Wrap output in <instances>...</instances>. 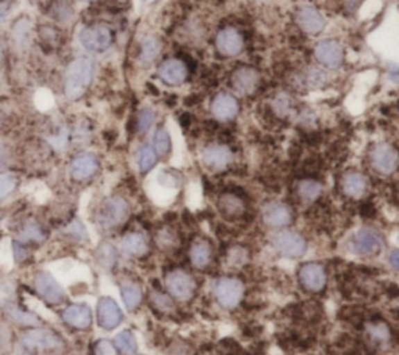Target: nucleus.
I'll return each instance as SVG.
<instances>
[{"instance_id": "nucleus-1", "label": "nucleus", "mask_w": 399, "mask_h": 355, "mask_svg": "<svg viewBox=\"0 0 399 355\" xmlns=\"http://www.w3.org/2000/svg\"><path fill=\"white\" fill-rule=\"evenodd\" d=\"M96 64L91 58L80 56L69 64L65 78V92L69 100H78L92 85Z\"/></svg>"}, {"instance_id": "nucleus-2", "label": "nucleus", "mask_w": 399, "mask_h": 355, "mask_svg": "<svg viewBox=\"0 0 399 355\" xmlns=\"http://www.w3.org/2000/svg\"><path fill=\"white\" fill-rule=\"evenodd\" d=\"M214 296L223 309L237 307L244 300L245 285L237 277H220L214 284Z\"/></svg>"}, {"instance_id": "nucleus-3", "label": "nucleus", "mask_w": 399, "mask_h": 355, "mask_svg": "<svg viewBox=\"0 0 399 355\" xmlns=\"http://www.w3.org/2000/svg\"><path fill=\"white\" fill-rule=\"evenodd\" d=\"M128 202L120 198V196H112L100 206L97 212V225L103 230H112V227L122 225L128 217Z\"/></svg>"}, {"instance_id": "nucleus-4", "label": "nucleus", "mask_w": 399, "mask_h": 355, "mask_svg": "<svg viewBox=\"0 0 399 355\" xmlns=\"http://www.w3.org/2000/svg\"><path fill=\"white\" fill-rule=\"evenodd\" d=\"M80 42L87 52L103 53L112 46L114 33L110 27L103 24H96L85 27L80 33Z\"/></svg>"}, {"instance_id": "nucleus-5", "label": "nucleus", "mask_w": 399, "mask_h": 355, "mask_svg": "<svg viewBox=\"0 0 399 355\" xmlns=\"http://www.w3.org/2000/svg\"><path fill=\"white\" fill-rule=\"evenodd\" d=\"M384 237L371 227H364L351 239V248L362 257H375L384 251Z\"/></svg>"}, {"instance_id": "nucleus-6", "label": "nucleus", "mask_w": 399, "mask_h": 355, "mask_svg": "<svg viewBox=\"0 0 399 355\" xmlns=\"http://www.w3.org/2000/svg\"><path fill=\"white\" fill-rule=\"evenodd\" d=\"M273 245L281 256L289 259H300L307 251V242L303 236L294 231H281L273 239Z\"/></svg>"}, {"instance_id": "nucleus-7", "label": "nucleus", "mask_w": 399, "mask_h": 355, "mask_svg": "<svg viewBox=\"0 0 399 355\" xmlns=\"http://www.w3.org/2000/svg\"><path fill=\"white\" fill-rule=\"evenodd\" d=\"M166 287L170 296H173L178 301H187L194 296L197 290L195 279L189 272L182 270L170 271L166 277Z\"/></svg>"}, {"instance_id": "nucleus-8", "label": "nucleus", "mask_w": 399, "mask_h": 355, "mask_svg": "<svg viewBox=\"0 0 399 355\" xmlns=\"http://www.w3.org/2000/svg\"><path fill=\"white\" fill-rule=\"evenodd\" d=\"M371 167L381 175H391L399 167V153L390 144H377L370 153Z\"/></svg>"}, {"instance_id": "nucleus-9", "label": "nucleus", "mask_w": 399, "mask_h": 355, "mask_svg": "<svg viewBox=\"0 0 399 355\" xmlns=\"http://www.w3.org/2000/svg\"><path fill=\"white\" fill-rule=\"evenodd\" d=\"M35 287L44 301L50 306H60L65 302V290L60 282L47 271H40L35 277Z\"/></svg>"}, {"instance_id": "nucleus-10", "label": "nucleus", "mask_w": 399, "mask_h": 355, "mask_svg": "<svg viewBox=\"0 0 399 355\" xmlns=\"http://www.w3.org/2000/svg\"><path fill=\"white\" fill-rule=\"evenodd\" d=\"M22 343L28 351H58L65 346L58 335L46 329H35L27 332L24 335Z\"/></svg>"}, {"instance_id": "nucleus-11", "label": "nucleus", "mask_w": 399, "mask_h": 355, "mask_svg": "<svg viewBox=\"0 0 399 355\" xmlns=\"http://www.w3.org/2000/svg\"><path fill=\"white\" fill-rule=\"evenodd\" d=\"M315 58L328 69H339L345 60L343 47L337 41H321L315 46Z\"/></svg>"}, {"instance_id": "nucleus-12", "label": "nucleus", "mask_w": 399, "mask_h": 355, "mask_svg": "<svg viewBox=\"0 0 399 355\" xmlns=\"http://www.w3.org/2000/svg\"><path fill=\"white\" fill-rule=\"evenodd\" d=\"M97 321L99 326L103 327L105 331H112L122 324L124 313L117 302L111 297H101L97 306Z\"/></svg>"}, {"instance_id": "nucleus-13", "label": "nucleus", "mask_w": 399, "mask_h": 355, "mask_svg": "<svg viewBox=\"0 0 399 355\" xmlns=\"http://www.w3.org/2000/svg\"><path fill=\"white\" fill-rule=\"evenodd\" d=\"M292 211L287 205L280 201H271L269 205H265L262 209V220L264 223L273 230H281L292 223Z\"/></svg>"}, {"instance_id": "nucleus-14", "label": "nucleus", "mask_w": 399, "mask_h": 355, "mask_svg": "<svg viewBox=\"0 0 399 355\" xmlns=\"http://www.w3.org/2000/svg\"><path fill=\"white\" fill-rule=\"evenodd\" d=\"M215 47L225 56H237L244 50V36L239 30L226 27L215 36Z\"/></svg>"}, {"instance_id": "nucleus-15", "label": "nucleus", "mask_w": 399, "mask_h": 355, "mask_svg": "<svg viewBox=\"0 0 399 355\" xmlns=\"http://www.w3.org/2000/svg\"><path fill=\"white\" fill-rule=\"evenodd\" d=\"M298 279L304 290L316 293V291H321L326 285V271L323 268V265L309 262L304 263L300 268Z\"/></svg>"}, {"instance_id": "nucleus-16", "label": "nucleus", "mask_w": 399, "mask_h": 355, "mask_svg": "<svg viewBox=\"0 0 399 355\" xmlns=\"http://www.w3.org/2000/svg\"><path fill=\"white\" fill-rule=\"evenodd\" d=\"M100 168V161L96 155L81 153L71 162V176L75 181H87L96 176Z\"/></svg>"}, {"instance_id": "nucleus-17", "label": "nucleus", "mask_w": 399, "mask_h": 355, "mask_svg": "<svg viewBox=\"0 0 399 355\" xmlns=\"http://www.w3.org/2000/svg\"><path fill=\"white\" fill-rule=\"evenodd\" d=\"M203 164L207 168L214 170V172H221V170L228 168V166L232 162V151L230 147L221 144L209 145V147L203 151Z\"/></svg>"}, {"instance_id": "nucleus-18", "label": "nucleus", "mask_w": 399, "mask_h": 355, "mask_svg": "<svg viewBox=\"0 0 399 355\" xmlns=\"http://www.w3.org/2000/svg\"><path fill=\"white\" fill-rule=\"evenodd\" d=\"M158 77L164 85L180 86L187 80V67L181 60L170 58L161 62V66L158 67Z\"/></svg>"}, {"instance_id": "nucleus-19", "label": "nucleus", "mask_w": 399, "mask_h": 355, "mask_svg": "<svg viewBox=\"0 0 399 355\" xmlns=\"http://www.w3.org/2000/svg\"><path fill=\"white\" fill-rule=\"evenodd\" d=\"M211 112L219 122H230L239 114V101L231 94L220 92L212 100Z\"/></svg>"}, {"instance_id": "nucleus-20", "label": "nucleus", "mask_w": 399, "mask_h": 355, "mask_svg": "<svg viewBox=\"0 0 399 355\" xmlns=\"http://www.w3.org/2000/svg\"><path fill=\"white\" fill-rule=\"evenodd\" d=\"M296 24L300 25V28L307 35H319L325 30V17L321 16L319 10H315L314 6H301L296 12Z\"/></svg>"}, {"instance_id": "nucleus-21", "label": "nucleus", "mask_w": 399, "mask_h": 355, "mask_svg": "<svg viewBox=\"0 0 399 355\" xmlns=\"http://www.w3.org/2000/svg\"><path fill=\"white\" fill-rule=\"evenodd\" d=\"M62 321L72 329L86 331L92 324V312L85 304H72V306L66 307L65 312H62Z\"/></svg>"}, {"instance_id": "nucleus-22", "label": "nucleus", "mask_w": 399, "mask_h": 355, "mask_svg": "<svg viewBox=\"0 0 399 355\" xmlns=\"http://www.w3.org/2000/svg\"><path fill=\"white\" fill-rule=\"evenodd\" d=\"M231 85L239 94L250 95L256 91L259 85V75L253 67H240L232 73Z\"/></svg>"}, {"instance_id": "nucleus-23", "label": "nucleus", "mask_w": 399, "mask_h": 355, "mask_svg": "<svg viewBox=\"0 0 399 355\" xmlns=\"http://www.w3.org/2000/svg\"><path fill=\"white\" fill-rule=\"evenodd\" d=\"M124 252L131 257H142L148 252V240L141 232H130L120 242Z\"/></svg>"}, {"instance_id": "nucleus-24", "label": "nucleus", "mask_w": 399, "mask_h": 355, "mask_svg": "<svg viewBox=\"0 0 399 355\" xmlns=\"http://www.w3.org/2000/svg\"><path fill=\"white\" fill-rule=\"evenodd\" d=\"M341 190L350 198H360L366 192V178L359 172H348L341 178Z\"/></svg>"}, {"instance_id": "nucleus-25", "label": "nucleus", "mask_w": 399, "mask_h": 355, "mask_svg": "<svg viewBox=\"0 0 399 355\" xmlns=\"http://www.w3.org/2000/svg\"><path fill=\"white\" fill-rule=\"evenodd\" d=\"M219 211L226 218H237L245 212V205L239 196L232 193H225L219 198Z\"/></svg>"}, {"instance_id": "nucleus-26", "label": "nucleus", "mask_w": 399, "mask_h": 355, "mask_svg": "<svg viewBox=\"0 0 399 355\" xmlns=\"http://www.w3.org/2000/svg\"><path fill=\"white\" fill-rule=\"evenodd\" d=\"M212 261V250L211 245L205 240H198L195 242L191 248V262L198 270H205L206 266Z\"/></svg>"}, {"instance_id": "nucleus-27", "label": "nucleus", "mask_w": 399, "mask_h": 355, "mask_svg": "<svg viewBox=\"0 0 399 355\" xmlns=\"http://www.w3.org/2000/svg\"><path fill=\"white\" fill-rule=\"evenodd\" d=\"M120 291H122L124 304L128 310H136L142 302V288L141 285L136 282L125 281L120 285Z\"/></svg>"}, {"instance_id": "nucleus-28", "label": "nucleus", "mask_w": 399, "mask_h": 355, "mask_svg": "<svg viewBox=\"0 0 399 355\" xmlns=\"http://www.w3.org/2000/svg\"><path fill=\"white\" fill-rule=\"evenodd\" d=\"M321 192V184L315 180H303L298 184V187H296V193H298L300 200L304 202H314L315 200H319Z\"/></svg>"}, {"instance_id": "nucleus-29", "label": "nucleus", "mask_w": 399, "mask_h": 355, "mask_svg": "<svg viewBox=\"0 0 399 355\" xmlns=\"http://www.w3.org/2000/svg\"><path fill=\"white\" fill-rule=\"evenodd\" d=\"M114 346L124 355H135L137 351V341L131 331H122L114 338Z\"/></svg>"}, {"instance_id": "nucleus-30", "label": "nucleus", "mask_w": 399, "mask_h": 355, "mask_svg": "<svg viewBox=\"0 0 399 355\" xmlns=\"http://www.w3.org/2000/svg\"><path fill=\"white\" fill-rule=\"evenodd\" d=\"M161 52V42L156 37H147L142 42L141 46V53H139V60H141L144 64H150L156 60V56Z\"/></svg>"}, {"instance_id": "nucleus-31", "label": "nucleus", "mask_w": 399, "mask_h": 355, "mask_svg": "<svg viewBox=\"0 0 399 355\" xmlns=\"http://www.w3.org/2000/svg\"><path fill=\"white\" fill-rule=\"evenodd\" d=\"M158 162V155L153 147H150V145H144L139 150L137 153V166L139 170H141L142 173H148L151 168L156 166Z\"/></svg>"}, {"instance_id": "nucleus-32", "label": "nucleus", "mask_w": 399, "mask_h": 355, "mask_svg": "<svg viewBox=\"0 0 399 355\" xmlns=\"http://www.w3.org/2000/svg\"><path fill=\"white\" fill-rule=\"evenodd\" d=\"M153 148L158 156H167L170 153V150H172V139H170L166 128H160L155 132Z\"/></svg>"}, {"instance_id": "nucleus-33", "label": "nucleus", "mask_w": 399, "mask_h": 355, "mask_svg": "<svg viewBox=\"0 0 399 355\" xmlns=\"http://www.w3.org/2000/svg\"><path fill=\"white\" fill-rule=\"evenodd\" d=\"M21 240L25 242H31V243H41L46 240V232H44L42 227L35 223V221H30L24 226V230L21 231Z\"/></svg>"}, {"instance_id": "nucleus-34", "label": "nucleus", "mask_w": 399, "mask_h": 355, "mask_svg": "<svg viewBox=\"0 0 399 355\" xmlns=\"http://www.w3.org/2000/svg\"><path fill=\"white\" fill-rule=\"evenodd\" d=\"M155 123V112L148 110V107H145L141 112L137 114V131L141 132V135H145L151 126Z\"/></svg>"}, {"instance_id": "nucleus-35", "label": "nucleus", "mask_w": 399, "mask_h": 355, "mask_svg": "<svg viewBox=\"0 0 399 355\" xmlns=\"http://www.w3.org/2000/svg\"><path fill=\"white\" fill-rule=\"evenodd\" d=\"M17 186L16 176H12L10 173H2L0 175V201L5 200L6 196L12 193V190Z\"/></svg>"}, {"instance_id": "nucleus-36", "label": "nucleus", "mask_w": 399, "mask_h": 355, "mask_svg": "<svg viewBox=\"0 0 399 355\" xmlns=\"http://www.w3.org/2000/svg\"><path fill=\"white\" fill-rule=\"evenodd\" d=\"M368 334L370 337L377 341V343H382V341H387L390 337V332H389V327L382 324V322H376V324H371L368 327Z\"/></svg>"}, {"instance_id": "nucleus-37", "label": "nucleus", "mask_w": 399, "mask_h": 355, "mask_svg": "<svg viewBox=\"0 0 399 355\" xmlns=\"http://www.w3.org/2000/svg\"><path fill=\"white\" fill-rule=\"evenodd\" d=\"M94 355H119L116 346L110 340H99L94 347Z\"/></svg>"}, {"instance_id": "nucleus-38", "label": "nucleus", "mask_w": 399, "mask_h": 355, "mask_svg": "<svg viewBox=\"0 0 399 355\" xmlns=\"http://www.w3.org/2000/svg\"><path fill=\"white\" fill-rule=\"evenodd\" d=\"M153 304L158 309H162V310H169L170 307H172V301L169 300V296L160 293V291L153 295Z\"/></svg>"}, {"instance_id": "nucleus-39", "label": "nucleus", "mask_w": 399, "mask_h": 355, "mask_svg": "<svg viewBox=\"0 0 399 355\" xmlns=\"http://www.w3.org/2000/svg\"><path fill=\"white\" fill-rule=\"evenodd\" d=\"M101 259L100 261L103 262L106 261V266H111L114 265V262H116V251H114V248H111V246H106V248L101 250Z\"/></svg>"}, {"instance_id": "nucleus-40", "label": "nucleus", "mask_w": 399, "mask_h": 355, "mask_svg": "<svg viewBox=\"0 0 399 355\" xmlns=\"http://www.w3.org/2000/svg\"><path fill=\"white\" fill-rule=\"evenodd\" d=\"M389 262L390 265L393 266L395 270L399 271V250H393L390 252V257H389Z\"/></svg>"}, {"instance_id": "nucleus-41", "label": "nucleus", "mask_w": 399, "mask_h": 355, "mask_svg": "<svg viewBox=\"0 0 399 355\" xmlns=\"http://www.w3.org/2000/svg\"><path fill=\"white\" fill-rule=\"evenodd\" d=\"M3 61V49H2V44H0V64H2Z\"/></svg>"}]
</instances>
